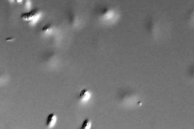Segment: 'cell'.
<instances>
[{"mask_svg":"<svg viewBox=\"0 0 194 129\" xmlns=\"http://www.w3.org/2000/svg\"><path fill=\"white\" fill-rule=\"evenodd\" d=\"M41 14L36 11H32L29 12L24 13L22 15V18L26 21L33 23L37 21L40 17Z\"/></svg>","mask_w":194,"mask_h":129,"instance_id":"6da1fadb","label":"cell"},{"mask_svg":"<svg viewBox=\"0 0 194 129\" xmlns=\"http://www.w3.org/2000/svg\"><path fill=\"white\" fill-rule=\"evenodd\" d=\"M31 6V4L30 0H27L26 4V6L27 9H30Z\"/></svg>","mask_w":194,"mask_h":129,"instance_id":"5b68a950","label":"cell"},{"mask_svg":"<svg viewBox=\"0 0 194 129\" xmlns=\"http://www.w3.org/2000/svg\"><path fill=\"white\" fill-rule=\"evenodd\" d=\"M91 94L89 91L87 89H84L80 92L79 98L82 102H86L90 99Z\"/></svg>","mask_w":194,"mask_h":129,"instance_id":"3957f363","label":"cell"},{"mask_svg":"<svg viewBox=\"0 0 194 129\" xmlns=\"http://www.w3.org/2000/svg\"><path fill=\"white\" fill-rule=\"evenodd\" d=\"M57 121V116L54 113H51L47 117L46 125L49 128H52L55 125Z\"/></svg>","mask_w":194,"mask_h":129,"instance_id":"7a4b0ae2","label":"cell"},{"mask_svg":"<svg viewBox=\"0 0 194 129\" xmlns=\"http://www.w3.org/2000/svg\"><path fill=\"white\" fill-rule=\"evenodd\" d=\"M23 0H17V2L18 3H20L21 2H22Z\"/></svg>","mask_w":194,"mask_h":129,"instance_id":"8992f818","label":"cell"},{"mask_svg":"<svg viewBox=\"0 0 194 129\" xmlns=\"http://www.w3.org/2000/svg\"><path fill=\"white\" fill-rule=\"evenodd\" d=\"M92 127V123L90 120L88 119H85L83 122L81 128L82 129H89Z\"/></svg>","mask_w":194,"mask_h":129,"instance_id":"277c9868","label":"cell"}]
</instances>
